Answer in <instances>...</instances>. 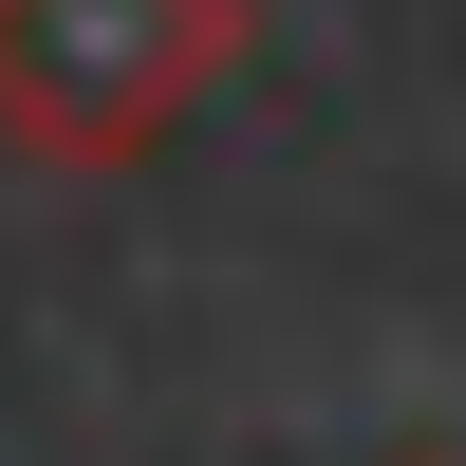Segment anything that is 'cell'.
Instances as JSON below:
<instances>
[{"instance_id": "cell-1", "label": "cell", "mask_w": 466, "mask_h": 466, "mask_svg": "<svg viewBox=\"0 0 466 466\" xmlns=\"http://www.w3.org/2000/svg\"><path fill=\"white\" fill-rule=\"evenodd\" d=\"M243 75V0H0V149L131 168Z\"/></svg>"}, {"instance_id": "cell-2", "label": "cell", "mask_w": 466, "mask_h": 466, "mask_svg": "<svg viewBox=\"0 0 466 466\" xmlns=\"http://www.w3.org/2000/svg\"><path fill=\"white\" fill-rule=\"evenodd\" d=\"M392 466H448V448H392Z\"/></svg>"}]
</instances>
